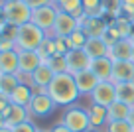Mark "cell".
Here are the masks:
<instances>
[{
	"mask_svg": "<svg viewBox=\"0 0 134 132\" xmlns=\"http://www.w3.org/2000/svg\"><path fill=\"white\" fill-rule=\"evenodd\" d=\"M49 97L55 101L57 107H73L77 103V99L81 97L79 89H77L75 77L71 73H57L51 81V85L47 87Z\"/></svg>",
	"mask_w": 134,
	"mask_h": 132,
	"instance_id": "obj_1",
	"label": "cell"
},
{
	"mask_svg": "<svg viewBox=\"0 0 134 132\" xmlns=\"http://www.w3.org/2000/svg\"><path fill=\"white\" fill-rule=\"evenodd\" d=\"M47 34L42 28H38L36 24L28 22V24L20 26V32H18V40H16V47L18 51H38L42 41L46 40Z\"/></svg>",
	"mask_w": 134,
	"mask_h": 132,
	"instance_id": "obj_2",
	"label": "cell"
},
{
	"mask_svg": "<svg viewBox=\"0 0 134 132\" xmlns=\"http://www.w3.org/2000/svg\"><path fill=\"white\" fill-rule=\"evenodd\" d=\"M61 122L73 132H87L89 128H91L89 112H87V108H83V107H67L65 111H63Z\"/></svg>",
	"mask_w": 134,
	"mask_h": 132,
	"instance_id": "obj_3",
	"label": "cell"
},
{
	"mask_svg": "<svg viewBox=\"0 0 134 132\" xmlns=\"http://www.w3.org/2000/svg\"><path fill=\"white\" fill-rule=\"evenodd\" d=\"M4 12H6L8 24L24 26V24H28V22H32V12L34 10L26 4L24 0H14V2H6L4 4Z\"/></svg>",
	"mask_w": 134,
	"mask_h": 132,
	"instance_id": "obj_4",
	"label": "cell"
},
{
	"mask_svg": "<svg viewBox=\"0 0 134 132\" xmlns=\"http://www.w3.org/2000/svg\"><path fill=\"white\" fill-rule=\"evenodd\" d=\"M55 108H57V104H55V101L49 97L47 91L46 93H36L32 103L28 104V111H30V114H32V118H46Z\"/></svg>",
	"mask_w": 134,
	"mask_h": 132,
	"instance_id": "obj_5",
	"label": "cell"
},
{
	"mask_svg": "<svg viewBox=\"0 0 134 132\" xmlns=\"http://www.w3.org/2000/svg\"><path fill=\"white\" fill-rule=\"evenodd\" d=\"M57 14H59V10L55 4H47V6H42V8H36L32 12V24L42 28L46 34H51L53 24L57 20Z\"/></svg>",
	"mask_w": 134,
	"mask_h": 132,
	"instance_id": "obj_6",
	"label": "cell"
},
{
	"mask_svg": "<svg viewBox=\"0 0 134 132\" xmlns=\"http://www.w3.org/2000/svg\"><path fill=\"white\" fill-rule=\"evenodd\" d=\"M77 22L79 28L87 34V37H103L107 28L110 26V22L105 16H87V14H83Z\"/></svg>",
	"mask_w": 134,
	"mask_h": 132,
	"instance_id": "obj_7",
	"label": "cell"
},
{
	"mask_svg": "<svg viewBox=\"0 0 134 132\" xmlns=\"http://www.w3.org/2000/svg\"><path fill=\"white\" fill-rule=\"evenodd\" d=\"M93 104L99 107H110L116 101V85L113 81H99V85L95 87V91L89 95Z\"/></svg>",
	"mask_w": 134,
	"mask_h": 132,
	"instance_id": "obj_8",
	"label": "cell"
},
{
	"mask_svg": "<svg viewBox=\"0 0 134 132\" xmlns=\"http://www.w3.org/2000/svg\"><path fill=\"white\" fill-rule=\"evenodd\" d=\"M55 75L57 73H55L47 63H42V65L28 77V83L34 87V91H47V87L51 85V81H53Z\"/></svg>",
	"mask_w": 134,
	"mask_h": 132,
	"instance_id": "obj_9",
	"label": "cell"
},
{
	"mask_svg": "<svg viewBox=\"0 0 134 132\" xmlns=\"http://www.w3.org/2000/svg\"><path fill=\"white\" fill-rule=\"evenodd\" d=\"M77 30H79L77 18H73L71 14L59 12L57 20H55V24H53V30H51V36L53 37H69L73 32H77Z\"/></svg>",
	"mask_w": 134,
	"mask_h": 132,
	"instance_id": "obj_10",
	"label": "cell"
},
{
	"mask_svg": "<svg viewBox=\"0 0 134 132\" xmlns=\"http://www.w3.org/2000/svg\"><path fill=\"white\" fill-rule=\"evenodd\" d=\"M65 59H67V69H69L71 75L79 73V71H87L91 67V61H93L91 55L85 50H71L65 55Z\"/></svg>",
	"mask_w": 134,
	"mask_h": 132,
	"instance_id": "obj_11",
	"label": "cell"
},
{
	"mask_svg": "<svg viewBox=\"0 0 134 132\" xmlns=\"http://www.w3.org/2000/svg\"><path fill=\"white\" fill-rule=\"evenodd\" d=\"M109 57L113 61H128L134 59V41L130 40H118L116 43L109 46Z\"/></svg>",
	"mask_w": 134,
	"mask_h": 132,
	"instance_id": "obj_12",
	"label": "cell"
},
{
	"mask_svg": "<svg viewBox=\"0 0 134 132\" xmlns=\"http://www.w3.org/2000/svg\"><path fill=\"white\" fill-rule=\"evenodd\" d=\"M2 116H4V124L10 126V128L18 126V124H22V122H28V120L32 118L28 107H20V104H10V107L2 112Z\"/></svg>",
	"mask_w": 134,
	"mask_h": 132,
	"instance_id": "obj_13",
	"label": "cell"
},
{
	"mask_svg": "<svg viewBox=\"0 0 134 132\" xmlns=\"http://www.w3.org/2000/svg\"><path fill=\"white\" fill-rule=\"evenodd\" d=\"M43 63L38 51H20V75L22 77H30L34 71Z\"/></svg>",
	"mask_w": 134,
	"mask_h": 132,
	"instance_id": "obj_14",
	"label": "cell"
},
{
	"mask_svg": "<svg viewBox=\"0 0 134 132\" xmlns=\"http://www.w3.org/2000/svg\"><path fill=\"white\" fill-rule=\"evenodd\" d=\"M113 65H114V61L107 55V57L93 59L89 69L93 71V75H97L99 81H110V79H113Z\"/></svg>",
	"mask_w": 134,
	"mask_h": 132,
	"instance_id": "obj_15",
	"label": "cell"
},
{
	"mask_svg": "<svg viewBox=\"0 0 134 132\" xmlns=\"http://www.w3.org/2000/svg\"><path fill=\"white\" fill-rule=\"evenodd\" d=\"M134 77V61H114L113 65V79L110 81L116 85V83H130Z\"/></svg>",
	"mask_w": 134,
	"mask_h": 132,
	"instance_id": "obj_16",
	"label": "cell"
},
{
	"mask_svg": "<svg viewBox=\"0 0 134 132\" xmlns=\"http://www.w3.org/2000/svg\"><path fill=\"white\" fill-rule=\"evenodd\" d=\"M0 73H20V51H0Z\"/></svg>",
	"mask_w": 134,
	"mask_h": 132,
	"instance_id": "obj_17",
	"label": "cell"
},
{
	"mask_svg": "<svg viewBox=\"0 0 134 132\" xmlns=\"http://www.w3.org/2000/svg\"><path fill=\"white\" fill-rule=\"evenodd\" d=\"M75 77V83H77V89H79L81 95H91L93 91H95V87L99 85V79H97V75H93L91 69L87 71H79V73L73 75Z\"/></svg>",
	"mask_w": 134,
	"mask_h": 132,
	"instance_id": "obj_18",
	"label": "cell"
},
{
	"mask_svg": "<svg viewBox=\"0 0 134 132\" xmlns=\"http://www.w3.org/2000/svg\"><path fill=\"white\" fill-rule=\"evenodd\" d=\"M34 95H36L34 87L30 85V83L22 81L20 85L14 89V93L10 95V103H12V104H20V107H28V104L32 103Z\"/></svg>",
	"mask_w": 134,
	"mask_h": 132,
	"instance_id": "obj_19",
	"label": "cell"
},
{
	"mask_svg": "<svg viewBox=\"0 0 134 132\" xmlns=\"http://www.w3.org/2000/svg\"><path fill=\"white\" fill-rule=\"evenodd\" d=\"M83 50L91 55V59L107 57V55H109V43H107L103 37H89Z\"/></svg>",
	"mask_w": 134,
	"mask_h": 132,
	"instance_id": "obj_20",
	"label": "cell"
},
{
	"mask_svg": "<svg viewBox=\"0 0 134 132\" xmlns=\"http://www.w3.org/2000/svg\"><path fill=\"white\" fill-rule=\"evenodd\" d=\"M89 112V120H91V128H105L109 124V114H107V107H99V104H93L87 108Z\"/></svg>",
	"mask_w": 134,
	"mask_h": 132,
	"instance_id": "obj_21",
	"label": "cell"
},
{
	"mask_svg": "<svg viewBox=\"0 0 134 132\" xmlns=\"http://www.w3.org/2000/svg\"><path fill=\"white\" fill-rule=\"evenodd\" d=\"M24 81L20 73H0V93H4V95H12L14 89H16L20 83Z\"/></svg>",
	"mask_w": 134,
	"mask_h": 132,
	"instance_id": "obj_22",
	"label": "cell"
},
{
	"mask_svg": "<svg viewBox=\"0 0 134 132\" xmlns=\"http://www.w3.org/2000/svg\"><path fill=\"white\" fill-rule=\"evenodd\" d=\"M130 104L122 103V101H114L110 107H107V114H109V120H126L130 114Z\"/></svg>",
	"mask_w": 134,
	"mask_h": 132,
	"instance_id": "obj_23",
	"label": "cell"
},
{
	"mask_svg": "<svg viewBox=\"0 0 134 132\" xmlns=\"http://www.w3.org/2000/svg\"><path fill=\"white\" fill-rule=\"evenodd\" d=\"M55 6H57L59 12L71 14V16L77 18V20L85 14V12H83V2H81V0H61V2H59V4H55Z\"/></svg>",
	"mask_w": 134,
	"mask_h": 132,
	"instance_id": "obj_24",
	"label": "cell"
},
{
	"mask_svg": "<svg viewBox=\"0 0 134 132\" xmlns=\"http://www.w3.org/2000/svg\"><path fill=\"white\" fill-rule=\"evenodd\" d=\"M116 101L134 107V85L132 83H116Z\"/></svg>",
	"mask_w": 134,
	"mask_h": 132,
	"instance_id": "obj_25",
	"label": "cell"
},
{
	"mask_svg": "<svg viewBox=\"0 0 134 132\" xmlns=\"http://www.w3.org/2000/svg\"><path fill=\"white\" fill-rule=\"evenodd\" d=\"M103 14L109 22L122 14V0H103Z\"/></svg>",
	"mask_w": 134,
	"mask_h": 132,
	"instance_id": "obj_26",
	"label": "cell"
},
{
	"mask_svg": "<svg viewBox=\"0 0 134 132\" xmlns=\"http://www.w3.org/2000/svg\"><path fill=\"white\" fill-rule=\"evenodd\" d=\"M38 53H40V57L43 59V63H46L51 55L57 53V50H55V37L51 36V34H47V36H46V40L42 41V46H40Z\"/></svg>",
	"mask_w": 134,
	"mask_h": 132,
	"instance_id": "obj_27",
	"label": "cell"
},
{
	"mask_svg": "<svg viewBox=\"0 0 134 132\" xmlns=\"http://www.w3.org/2000/svg\"><path fill=\"white\" fill-rule=\"evenodd\" d=\"M113 26L118 30V34H120L122 40H128L130 37V28H132V20H130V18H126V16L120 14L118 18L113 20Z\"/></svg>",
	"mask_w": 134,
	"mask_h": 132,
	"instance_id": "obj_28",
	"label": "cell"
},
{
	"mask_svg": "<svg viewBox=\"0 0 134 132\" xmlns=\"http://www.w3.org/2000/svg\"><path fill=\"white\" fill-rule=\"evenodd\" d=\"M83 12L87 16H105L103 14V0H81Z\"/></svg>",
	"mask_w": 134,
	"mask_h": 132,
	"instance_id": "obj_29",
	"label": "cell"
},
{
	"mask_svg": "<svg viewBox=\"0 0 134 132\" xmlns=\"http://www.w3.org/2000/svg\"><path fill=\"white\" fill-rule=\"evenodd\" d=\"M46 63L55 71V73H69V69H67V59H65V55L55 53V55H51V57L47 59Z\"/></svg>",
	"mask_w": 134,
	"mask_h": 132,
	"instance_id": "obj_30",
	"label": "cell"
},
{
	"mask_svg": "<svg viewBox=\"0 0 134 132\" xmlns=\"http://www.w3.org/2000/svg\"><path fill=\"white\" fill-rule=\"evenodd\" d=\"M87 34L83 32V30H77V32H73L71 36L67 37V41H69V47H71V50H83L85 47V43H87Z\"/></svg>",
	"mask_w": 134,
	"mask_h": 132,
	"instance_id": "obj_31",
	"label": "cell"
},
{
	"mask_svg": "<svg viewBox=\"0 0 134 132\" xmlns=\"http://www.w3.org/2000/svg\"><path fill=\"white\" fill-rule=\"evenodd\" d=\"M105 132H134V128L130 126L128 120H109Z\"/></svg>",
	"mask_w": 134,
	"mask_h": 132,
	"instance_id": "obj_32",
	"label": "cell"
},
{
	"mask_svg": "<svg viewBox=\"0 0 134 132\" xmlns=\"http://www.w3.org/2000/svg\"><path fill=\"white\" fill-rule=\"evenodd\" d=\"M103 40H105L109 46H113V43H116L118 40H122L120 34H118V30L113 26V22H110V26L107 28V32H105V36H103Z\"/></svg>",
	"mask_w": 134,
	"mask_h": 132,
	"instance_id": "obj_33",
	"label": "cell"
},
{
	"mask_svg": "<svg viewBox=\"0 0 134 132\" xmlns=\"http://www.w3.org/2000/svg\"><path fill=\"white\" fill-rule=\"evenodd\" d=\"M18 32H20V26L6 24L4 28H2V37H6V40H12V41H16V40H18Z\"/></svg>",
	"mask_w": 134,
	"mask_h": 132,
	"instance_id": "obj_34",
	"label": "cell"
},
{
	"mask_svg": "<svg viewBox=\"0 0 134 132\" xmlns=\"http://www.w3.org/2000/svg\"><path fill=\"white\" fill-rule=\"evenodd\" d=\"M12 132H38V126H36V122L28 120V122H22L18 126H14Z\"/></svg>",
	"mask_w": 134,
	"mask_h": 132,
	"instance_id": "obj_35",
	"label": "cell"
},
{
	"mask_svg": "<svg viewBox=\"0 0 134 132\" xmlns=\"http://www.w3.org/2000/svg\"><path fill=\"white\" fill-rule=\"evenodd\" d=\"M24 2H26L32 10L42 8V6H47V4H53V0H24Z\"/></svg>",
	"mask_w": 134,
	"mask_h": 132,
	"instance_id": "obj_36",
	"label": "cell"
},
{
	"mask_svg": "<svg viewBox=\"0 0 134 132\" xmlns=\"http://www.w3.org/2000/svg\"><path fill=\"white\" fill-rule=\"evenodd\" d=\"M8 50H18V47H16V41L2 37V40H0V51H8Z\"/></svg>",
	"mask_w": 134,
	"mask_h": 132,
	"instance_id": "obj_37",
	"label": "cell"
},
{
	"mask_svg": "<svg viewBox=\"0 0 134 132\" xmlns=\"http://www.w3.org/2000/svg\"><path fill=\"white\" fill-rule=\"evenodd\" d=\"M10 104H12V103H10V97L4 95V93H0V114H2V112L10 107Z\"/></svg>",
	"mask_w": 134,
	"mask_h": 132,
	"instance_id": "obj_38",
	"label": "cell"
},
{
	"mask_svg": "<svg viewBox=\"0 0 134 132\" xmlns=\"http://www.w3.org/2000/svg\"><path fill=\"white\" fill-rule=\"evenodd\" d=\"M49 132H73V130H69V128H67L65 124H63L61 120H59L57 124H53V126L49 128Z\"/></svg>",
	"mask_w": 134,
	"mask_h": 132,
	"instance_id": "obj_39",
	"label": "cell"
},
{
	"mask_svg": "<svg viewBox=\"0 0 134 132\" xmlns=\"http://www.w3.org/2000/svg\"><path fill=\"white\" fill-rule=\"evenodd\" d=\"M8 24V20H6V12H4V4L0 2V30L4 28V26Z\"/></svg>",
	"mask_w": 134,
	"mask_h": 132,
	"instance_id": "obj_40",
	"label": "cell"
},
{
	"mask_svg": "<svg viewBox=\"0 0 134 132\" xmlns=\"http://www.w3.org/2000/svg\"><path fill=\"white\" fill-rule=\"evenodd\" d=\"M126 120H128V122H130V126L134 128V107L130 108V114H128V118H126Z\"/></svg>",
	"mask_w": 134,
	"mask_h": 132,
	"instance_id": "obj_41",
	"label": "cell"
},
{
	"mask_svg": "<svg viewBox=\"0 0 134 132\" xmlns=\"http://www.w3.org/2000/svg\"><path fill=\"white\" fill-rule=\"evenodd\" d=\"M130 40L134 41V20H132V28H130Z\"/></svg>",
	"mask_w": 134,
	"mask_h": 132,
	"instance_id": "obj_42",
	"label": "cell"
},
{
	"mask_svg": "<svg viewBox=\"0 0 134 132\" xmlns=\"http://www.w3.org/2000/svg\"><path fill=\"white\" fill-rule=\"evenodd\" d=\"M0 132H12V128H10V126H2V128H0Z\"/></svg>",
	"mask_w": 134,
	"mask_h": 132,
	"instance_id": "obj_43",
	"label": "cell"
},
{
	"mask_svg": "<svg viewBox=\"0 0 134 132\" xmlns=\"http://www.w3.org/2000/svg\"><path fill=\"white\" fill-rule=\"evenodd\" d=\"M2 126H6V124H4V116L0 114V128H2Z\"/></svg>",
	"mask_w": 134,
	"mask_h": 132,
	"instance_id": "obj_44",
	"label": "cell"
},
{
	"mask_svg": "<svg viewBox=\"0 0 134 132\" xmlns=\"http://www.w3.org/2000/svg\"><path fill=\"white\" fill-rule=\"evenodd\" d=\"M87 132H99V130H97V128H89Z\"/></svg>",
	"mask_w": 134,
	"mask_h": 132,
	"instance_id": "obj_45",
	"label": "cell"
},
{
	"mask_svg": "<svg viewBox=\"0 0 134 132\" xmlns=\"http://www.w3.org/2000/svg\"><path fill=\"white\" fill-rule=\"evenodd\" d=\"M0 2H2V4H6V2H14V0H0Z\"/></svg>",
	"mask_w": 134,
	"mask_h": 132,
	"instance_id": "obj_46",
	"label": "cell"
},
{
	"mask_svg": "<svg viewBox=\"0 0 134 132\" xmlns=\"http://www.w3.org/2000/svg\"><path fill=\"white\" fill-rule=\"evenodd\" d=\"M38 132H49V130H43V128H38Z\"/></svg>",
	"mask_w": 134,
	"mask_h": 132,
	"instance_id": "obj_47",
	"label": "cell"
},
{
	"mask_svg": "<svg viewBox=\"0 0 134 132\" xmlns=\"http://www.w3.org/2000/svg\"><path fill=\"white\" fill-rule=\"evenodd\" d=\"M59 2H61V0H53V4H59Z\"/></svg>",
	"mask_w": 134,
	"mask_h": 132,
	"instance_id": "obj_48",
	"label": "cell"
},
{
	"mask_svg": "<svg viewBox=\"0 0 134 132\" xmlns=\"http://www.w3.org/2000/svg\"><path fill=\"white\" fill-rule=\"evenodd\" d=\"M0 40H2V30H0Z\"/></svg>",
	"mask_w": 134,
	"mask_h": 132,
	"instance_id": "obj_49",
	"label": "cell"
},
{
	"mask_svg": "<svg viewBox=\"0 0 134 132\" xmlns=\"http://www.w3.org/2000/svg\"><path fill=\"white\" fill-rule=\"evenodd\" d=\"M130 83H132V85H134V77H132V81H130Z\"/></svg>",
	"mask_w": 134,
	"mask_h": 132,
	"instance_id": "obj_50",
	"label": "cell"
},
{
	"mask_svg": "<svg viewBox=\"0 0 134 132\" xmlns=\"http://www.w3.org/2000/svg\"><path fill=\"white\" fill-rule=\"evenodd\" d=\"M132 61H134V59H132Z\"/></svg>",
	"mask_w": 134,
	"mask_h": 132,
	"instance_id": "obj_51",
	"label": "cell"
}]
</instances>
